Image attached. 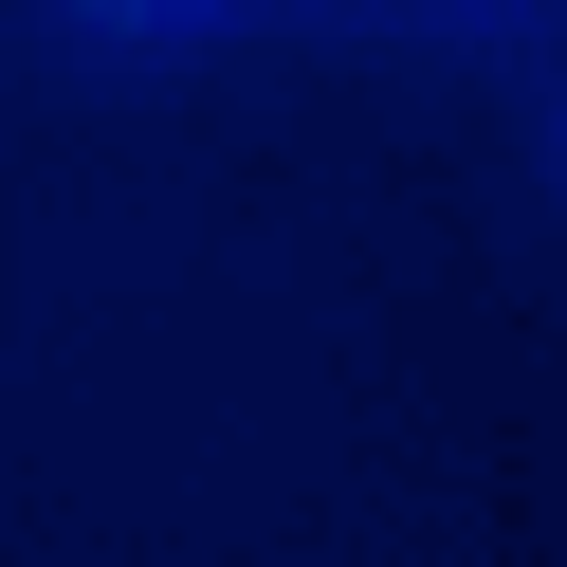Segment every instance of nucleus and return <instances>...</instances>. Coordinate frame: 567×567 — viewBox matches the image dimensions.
Returning <instances> with one entry per match:
<instances>
[{"instance_id":"nucleus-1","label":"nucleus","mask_w":567,"mask_h":567,"mask_svg":"<svg viewBox=\"0 0 567 567\" xmlns=\"http://www.w3.org/2000/svg\"><path fill=\"white\" fill-rule=\"evenodd\" d=\"M55 38H111V55H165V38H220L238 0H38Z\"/></svg>"},{"instance_id":"nucleus-2","label":"nucleus","mask_w":567,"mask_h":567,"mask_svg":"<svg viewBox=\"0 0 567 567\" xmlns=\"http://www.w3.org/2000/svg\"><path fill=\"white\" fill-rule=\"evenodd\" d=\"M403 19H494V0H403Z\"/></svg>"},{"instance_id":"nucleus-3","label":"nucleus","mask_w":567,"mask_h":567,"mask_svg":"<svg viewBox=\"0 0 567 567\" xmlns=\"http://www.w3.org/2000/svg\"><path fill=\"white\" fill-rule=\"evenodd\" d=\"M549 165H567V111H549Z\"/></svg>"}]
</instances>
